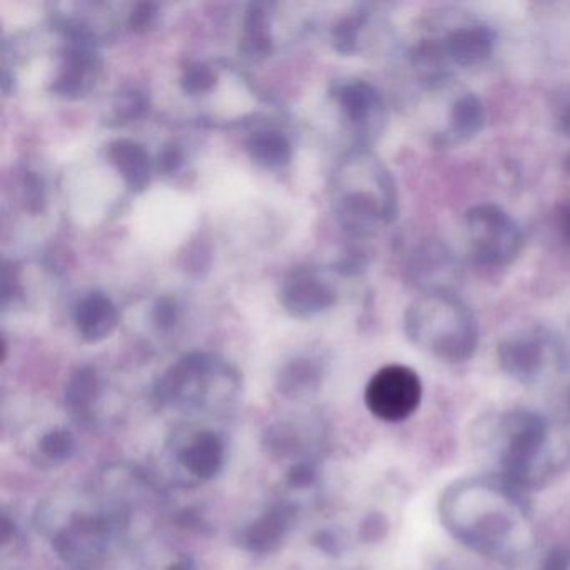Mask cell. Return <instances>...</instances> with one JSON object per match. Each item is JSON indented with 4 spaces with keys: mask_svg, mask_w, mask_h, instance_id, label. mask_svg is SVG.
<instances>
[{
    "mask_svg": "<svg viewBox=\"0 0 570 570\" xmlns=\"http://www.w3.org/2000/svg\"><path fill=\"white\" fill-rule=\"evenodd\" d=\"M515 485L460 482L443 500V520L463 543L485 556L513 557L525 542V522Z\"/></svg>",
    "mask_w": 570,
    "mask_h": 570,
    "instance_id": "1",
    "label": "cell"
},
{
    "mask_svg": "<svg viewBox=\"0 0 570 570\" xmlns=\"http://www.w3.org/2000/svg\"><path fill=\"white\" fill-rule=\"evenodd\" d=\"M405 332L423 352L446 363L472 358L479 328L469 306L450 289H430L405 313Z\"/></svg>",
    "mask_w": 570,
    "mask_h": 570,
    "instance_id": "2",
    "label": "cell"
},
{
    "mask_svg": "<svg viewBox=\"0 0 570 570\" xmlns=\"http://www.w3.org/2000/svg\"><path fill=\"white\" fill-rule=\"evenodd\" d=\"M336 212L346 228L370 233L395 219L399 198L389 169L370 153H356L343 168Z\"/></svg>",
    "mask_w": 570,
    "mask_h": 570,
    "instance_id": "3",
    "label": "cell"
},
{
    "mask_svg": "<svg viewBox=\"0 0 570 570\" xmlns=\"http://www.w3.org/2000/svg\"><path fill=\"white\" fill-rule=\"evenodd\" d=\"M499 460L503 479L517 489L549 475L559 462L552 459L553 440L549 422L532 412L509 413L499 429Z\"/></svg>",
    "mask_w": 570,
    "mask_h": 570,
    "instance_id": "4",
    "label": "cell"
},
{
    "mask_svg": "<svg viewBox=\"0 0 570 570\" xmlns=\"http://www.w3.org/2000/svg\"><path fill=\"white\" fill-rule=\"evenodd\" d=\"M470 258L482 266H505L522 252L523 235L512 215L495 203H480L465 213Z\"/></svg>",
    "mask_w": 570,
    "mask_h": 570,
    "instance_id": "5",
    "label": "cell"
},
{
    "mask_svg": "<svg viewBox=\"0 0 570 570\" xmlns=\"http://www.w3.org/2000/svg\"><path fill=\"white\" fill-rule=\"evenodd\" d=\"M422 395V380L416 372L405 365H386L370 379L365 403L376 419L396 423L419 409Z\"/></svg>",
    "mask_w": 570,
    "mask_h": 570,
    "instance_id": "6",
    "label": "cell"
},
{
    "mask_svg": "<svg viewBox=\"0 0 570 570\" xmlns=\"http://www.w3.org/2000/svg\"><path fill=\"white\" fill-rule=\"evenodd\" d=\"M218 366L205 355L186 356L176 363L158 385V396L168 405L202 406L212 400V382Z\"/></svg>",
    "mask_w": 570,
    "mask_h": 570,
    "instance_id": "7",
    "label": "cell"
},
{
    "mask_svg": "<svg viewBox=\"0 0 570 570\" xmlns=\"http://www.w3.org/2000/svg\"><path fill=\"white\" fill-rule=\"evenodd\" d=\"M343 118L365 141L376 138L386 122L385 102L373 86L365 81L345 82L336 92Z\"/></svg>",
    "mask_w": 570,
    "mask_h": 570,
    "instance_id": "8",
    "label": "cell"
},
{
    "mask_svg": "<svg viewBox=\"0 0 570 570\" xmlns=\"http://www.w3.org/2000/svg\"><path fill=\"white\" fill-rule=\"evenodd\" d=\"M116 522L111 515L78 517L56 537V550L71 563L91 560L105 550Z\"/></svg>",
    "mask_w": 570,
    "mask_h": 570,
    "instance_id": "9",
    "label": "cell"
},
{
    "mask_svg": "<svg viewBox=\"0 0 570 570\" xmlns=\"http://www.w3.org/2000/svg\"><path fill=\"white\" fill-rule=\"evenodd\" d=\"M549 360V343L539 333H519L499 345L503 372L520 382H533L542 375Z\"/></svg>",
    "mask_w": 570,
    "mask_h": 570,
    "instance_id": "10",
    "label": "cell"
},
{
    "mask_svg": "<svg viewBox=\"0 0 570 570\" xmlns=\"http://www.w3.org/2000/svg\"><path fill=\"white\" fill-rule=\"evenodd\" d=\"M485 106L473 92H463L453 99L446 125L433 135L436 148H456L466 145L480 135L485 126Z\"/></svg>",
    "mask_w": 570,
    "mask_h": 570,
    "instance_id": "11",
    "label": "cell"
},
{
    "mask_svg": "<svg viewBox=\"0 0 570 570\" xmlns=\"http://www.w3.org/2000/svg\"><path fill=\"white\" fill-rule=\"evenodd\" d=\"M295 507L288 503L273 505L265 515L239 532L238 543L253 553H269L282 546L295 522Z\"/></svg>",
    "mask_w": 570,
    "mask_h": 570,
    "instance_id": "12",
    "label": "cell"
},
{
    "mask_svg": "<svg viewBox=\"0 0 570 570\" xmlns=\"http://www.w3.org/2000/svg\"><path fill=\"white\" fill-rule=\"evenodd\" d=\"M225 442L213 430L195 433L179 452L183 469L198 480H212L225 465Z\"/></svg>",
    "mask_w": 570,
    "mask_h": 570,
    "instance_id": "13",
    "label": "cell"
},
{
    "mask_svg": "<svg viewBox=\"0 0 570 570\" xmlns=\"http://www.w3.org/2000/svg\"><path fill=\"white\" fill-rule=\"evenodd\" d=\"M118 309L105 293H89L76 306V328L85 342L98 343L108 338L118 325Z\"/></svg>",
    "mask_w": 570,
    "mask_h": 570,
    "instance_id": "14",
    "label": "cell"
},
{
    "mask_svg": "<svg viewBox=\"0 0 570 570\" xmlns=\"http://www.w3.org/2000/svg\"><path fill=\"white\" fill-rule=\"evenodd\" d=\"M335 302V292L312 276H296L283 286L282 303L295 316L315 315Z\"/></svg>",
    "mask_w": 570,
    "mask_h": 570,
    "instance_id": "15",
    "label": "cell"
},
{
    "mask_svg": "<svg viewBox=\"0 0 570 570\" xmlns=\"http://www.w3.org/2000/svg\"><path fill=\"white\" fill-rule=\"evenodd\" d=\"M98 61L92 52L86 49H72L66 56L59 78L55 82V91L65 98H81L91 91L98 72Z\"/></svg>",
    "mask_w": 570,
    "mask_h": 570,
    "instance_id": "16",
    "label": "cell"
},
{
    "mask_svg": "<svg viewBox=\"0 0 570 570\" xmlns=\"http://www.w3.org/2000/svg\"><path fill=\"white\" fill-rule=\"evenodd\" d=\"M101 395V380L91 366L79 368L66 385V409L78 423L92 422V412Z\"/></svg>",
    "mask_w": 570,
    "mask_h": 570,
    "instance_id": "17",
    "label": "cell"
},
{
    "mask_svg": "<svg viewBox=\"0 0 570 570\" xmlns=\"http://www.w3.org/2000/svg\"><path fill=\"white\" fill-rule=\"evenodd\" d=\"M109 158L126 185L135 191H142L151 179V159L138 142L119 139L109 146Z\"/></svg>",
    "mask_w": 570,
    "mask_h": 570,
    "instance_id": "18",
    "label": "cell"
},
{
    "mask_svg": "<svg viewBox=\"0 0 570 570\" xmlns=\"http://www.w3.org/2000/svg\"><path fill=\"white\" fill-rule=\"evenodd\" d=\"M246 149L249 158L263 168H282L292 161V145L278 131L256 132L249 138Z\"/></svg>",
    "mask_w": 570,
    "mask_h": 570,
    "instance_id": "19",
    "label": "cell"
},
{
    "mask_svg": "<svg viewBox=\"0 0 570 570\" xmlns=\"http://www.w3.org/2000/svg\"><path fill=\"white\" fill-rule=\"evenodd\" d=\"M242 49L246 56L253 59H262L272 55L273 39L269 35V18L265 6H249L245 26H243Z\"/></svg>",
    "mask_w": 570,
    "mask_h": 570,
    "instance_id": "20",
    "label": "cell"
},
{
    "mask_svg": "<svg viewBox=\"0 0 570 570\" xmlns=\"http://www.w3.org/2000/svg\"><path fill=\"white\" fill-rule=\"evenodd\" d=\"M316 382H318V372L313 363L306 362V360H296L283 370L279 390L288 396H299L315 389Z\"/></svg>",
    "mask_w": 570,
    "mask_h": 570,
    "instance_id": "21",
    "label": "cell"
},
{
    "mask_svg": "<svg viewBox=\"0 0 570 570\" xmlns=\"http://www.w3.org/2000/svg\"><path fill=\"white\" fill-rule=\"evenodd\" d=\"M42 456L51 463H65L76 453L75 436L66 429H55L39 440Z\"/></svg>",
    "mask_w": 570,
    "mask_h": 570,
    "instance_id": "22",
    "label": "cell"
},
{
    "mask_svg": "<svg viewBox=\"0 0 570 570\" xmlns=\"http://www.w3.org/2000/svg\"><path fill=\"white\" fill-rule=\"evenodd\" d=\"M366 22V12L346 16L333 29V45L340 52H355L358 49L360 35Z\"/></svg>",
    "mask_w": 570,
    "mask_h": 570,
    "instance_id": "23",
    "label": "cell"
},
{
    "mask_svg": "<svg viewBox=\"0 0 570 570\" xmlns=\"http://www.w3.org/2000/svg\"><path fill=\"white\" fill-rule=\"evenodd\" d=\"M215 85L216 72L209 66L202 65V62L188 66L183 72L181 88L188 95L198 96L212 91Z\"/></svg>",
    "mask_w": 570,
    "mask_h": 570,
    "instance_id": "24",
    "label": "cell"
},
{
    "mask_svg": "<svg viewBox=\"0 0 570 570\" xmlns=\"http://www.w3.org/2000/svg\"><path fill=\"white\" fill-rule=\"evenodd\" d=\"M146 106H148V102H146L141 92L129 91L119 96L118 102H116V111L122 118H139L146 111Z\"/></svg>",
    "mask_w": 570,
    "mask_h": 570,
    "instance_id": "25",
    "label": "cell"
},
{
    "mask_svg": "<svg viewBox=\"0 0 570 570\" xmlns=\"http://www.w3.org/2000/svg\"><path fill=\"white\" fill-rule=\"evenodd\" d=\"M158 21V8L155 4L136 6L131 14V28L138 32L149 31L155 28Z\"/></svg>",
    "mask_w": 570,
    "mask_h": 570,
    "instance_id": "26",
    "label": "cell"
},
{
    "mask_svg": "<svg viewBox=\"0 0 570 570\" xmlns=\"http://www.w3.org/2000/svg\"><path fill=\"white\" fill-rule=\"evenodd\" d=\"M155 322L158 328L168 330L176 325L179 318V308L171 298H163L155 306Z\"/></svg>",
    "mask_w": 570,
    "mask_h": 570,
    "instance_id": "27",
    "label": "cell"
},
{
    "mask_svg": "<svg viewBox=\"0 0 570 570\" xmlns=\"http://www.w3.org/2000/svg\"><path fill=\"white\" fill-rule=\"evenodd\" d=\"M183 165V153L178 146L171 145L166 146L158 156V169L159 173L165 175H171V173L178 171L179 166Z\"/></svg>",
    "mask_w": 570,
    "mask_h": 570,
    "instance_id": "28",
    "label": "cell"
},
{
    "mask_svg": "<svg viewBox=\"0 0 570 570\" xmlns=\"http://www.w3.org/2000/svg\"><path fill=\"white\" fill-rule=\"evenodd\" d=\"M315 480V469L309 463H296L288 472V482L293 487H308Z\"/></svg>",
    "mask_w": 570,
    "mask_h": 570,
    "instance_id": "29",
    "label": "cell"
},
{
    "mask_svg": "<svg viewBox=\"0 0 570 570\" xmlns=\"http://www.w3.org/2000/svg\"><path fill=\"white\" fill-rule=\"evenodd\" d=\"M540 570H570L569 550L556 549L543 560Z\"/></svg>",
    "mask_w": 570,
    "mask_h": 570,
    "instance_id": "30",
    "label": "cell"
},
{
    "mask_svg": "<svg viewBox=\"0 0 570 570\" xmlns=\"http://www.w3.org/2000/svg\"><path fill=\"white\" fill-rule=\"evenodd\" d=\"M557 223H559L560 235H562L563 239L570 245V196L562 203V206H560Z\"/></svg>",
    "mask_w": 570,
    "mask_h": 570,
    "instance_id": "31",
    "label": "cell"
},
{
    "mask_svg": "<svg viewBox=\"0 0 570 570\" xmlns=\"http://www.w3.org/2000/svg\"><path fill=\"white\" fill-rule=\"evenodd\" d=\"M168 570H198L195 560L191 557H183L178 562L173 563Z\"/></svg>",
    "mask_w": 570,
    "mask_h": 570,
    "instance_id": "32",
    "label": "cell"
},
{
    "mask_svg": "<svg viewBox=\"0 0 570 570\" xmlns=\"http://www.w3.org/2000/svg\"><path fill=\"white\" fill-rule=\"evenodd\" d=\"M560 131L570 138V105L563 109L562 116H560Z\"/></svg>",
    "mask_w": 570,
    "mask_h": 570,
    "instance_id": "33",
    "label": "cell"
},
{
    "mask_svg": "<svg viewBox=\"0 0 570 570\" xmlns=\"http://www.w3.org/2000/svg\"><path fill=\"white\" fill-rule=\"evenodd\" d=\"M563 171H566V175L570 176V153L566 156V159H563Z\"/></svg>",
    "mask_w": 570,
    "mask_h": 570,
    "instance_id": "34",
    "label": "cell"
},
{
    "mask_svg": "<svg viewBox=\"0 0 570 570\" xmlns=\"http://www.w3.org/2000/svg\"><path fill=\"white\" fill-rule=\"evenodd\" d=\"M569 410H570V399H569Z\"/></svg>",
    "mask_w": 570,
    "mask_h": 570,
    "instance_id": "35",
    "label": "cell"
}]
</instances>
